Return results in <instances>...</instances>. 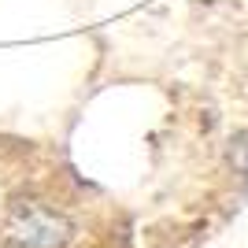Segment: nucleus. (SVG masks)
<instances>
[{"label": "nucleus", "mask_w": 248, "mask_h": 248, "mask_svg": "<svg viewBox=\"0 0 248 248\" xmlns=\"http://www.w3.org/2000/svg\"><path fill=\"white\" fill-rule=\"evenodd\" d=\"M8 237L19 248H63L74 237L71 218L52 211L48 204H37V200H26V204H15L8 215Z\"/></svg>", "instance_id": "obj_1"}]
</instances>
